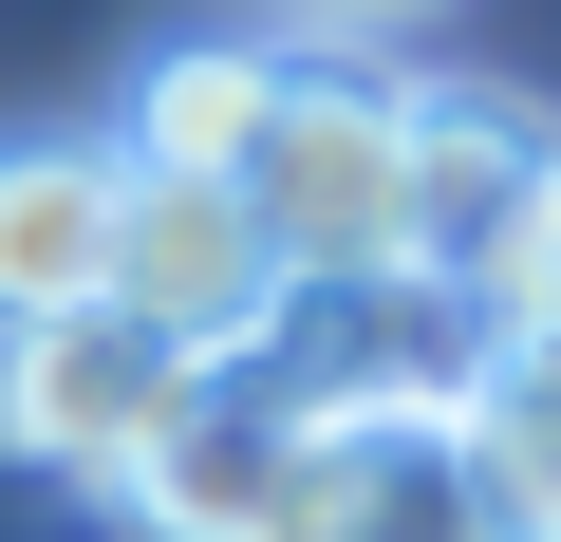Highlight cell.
Instances as JSON below:
<instances>
[{
  "label": "cell",
  "mask_w": 561,
  "mask_h": 542,
  "mask_svg": "<svg viewBox=\"0 0 561 542\" xmlns=\"http://www.w3.org/2000/svg\"><path fill=\"white\" fill-rule=\"evenodd\" d=\"M412 187H431V94L300 57V94L262 131V187H243L280 281H412Z\"/></svg>",
  "instance_id": "obj_1"
},
{
  "label": "cell",
  "mask_w": 561,
  "mask_h": 542,
  "mask_svg": "<svg viewBox=\"0 0 561 542\" xmlns=\"http://www.w3.org/2000/svg\"><path fill=\"white\" fill-rule=\"evenodd\" d=\"M300 468H319V412L300 393H280V374H206L187 430L150 449L131 523L150 542H280V523H300Z\"/></svg>",
  "instance_id": "obj_6"
},
{
  "label": "cell",
  "mask_w": 561,
  "mask_h": 542,
  "mask_svg": "<svg viewBox=\"0 0 561 542\" xmlns=\"http://www.w3.org/2000/svg\"><path fill=\"white\" fill-rule=\"evenodd\" d=\"M561 206V150L505 113V94H431V187H412V281L449 300H505L524 281V243Z\"/></svg>",
  "instance_id": "obj_8"
},
{
  "label": "cell",
  "mask_w": 561,
  "mask_h": 542,
  "mask_svg": "<svg viewBox=\"0 0 561 542\" xmlns=\"http://www.w3.org/2000/svg\"><path fill=\"white\" fill-rule=\"evenodd\" d=\"M468 449H486V486L524 505V542H561V356H505L486 412H468Z\"/></svg>",
  "instance_id": "obj_10"
},
{
  "label": "cell",
  "mask_w": 561,
  "mask_h": 542,
  "mask_svg": "<svg viewBox=\"0 0 561 542\" xmlns=\"http://www.w3.org/2000/svg\"><path fill=\"white\" fill-rule=\"evenodd\" d=\"M131 243V150L113 131H0V337L94 319Z\"/></svg>",
  "instance_id": "obj_7"
},
{
  "label": "cell",
  "mask_w": 561,
  "mask_h": 542,
  "mask_svg": "<svg viewBox=\"0 0 561 542\" xmlns=\"http://www.w3.org/2000/svg\"><path fill=\"white\" fill-rule=\"evenodd\" d=\"M280 542H524V505L486 486L468 412H319V468H300V523Z\"/></svg>",
  "instance_id": "obj_5"
},
{
  "label": "cell",
  "mask_w": 561,
  "mask_h": 542,
  "mask_svg": "<svg viewBox=\"0 0 561 542\" xmlns=\"http://www.w3.org/2000/svg\"><path fill=\"white\" fill-rule=\"evenodd\" d=\"M187 393H206V356L187 337H150L131 300H94V319H38V337H0V449H20L38 486H150V449L187 430Z\"/></svg>",
  "instance_id": "obj_2"
},
{
  "label": "cell",
  "mask_w": 561,
  "mask_h": 542,
  "mask_svg": "<svg viewBox=\"0 0 561 542\" xmlns=\"http://www.w3.org/2000/svg\"><path fill=\"white\" fill-rule=\"evenodd\" d=\"M486 319H505V356H561V206H542V243H524V281H505Z\"/></svg>",
  "instance_id": "obj_11"
},
{
  "label": "cell",
  "mask_w": 561,
  "mask_h": 542,
  "mask_svg": "<svg viewBox=\"0 0 561 542\" xmlns=\"http://www.w3.org/2000/svg\"><path fill=\"white\" fill-rule=\"evenodd\" d=\"M280 94H300V57L280 38H150L131 57V169L150 187H262V131H280Z\"/></svg>",
  "instance_id": "obj_9"
},
{
  "label": "cell",
  "mask_w": 561,
  "mask_h": 542,
  "mask_svg": "<svg viewBox=\"0 0 561 542\" xmlns=\"http://www.w3.org/2000/svg\"><path fill=\"white\" fill-rule=\"evenodd\" d=\"M113 300L150 319V337H187L206 374H262V337H280V243H262V206L243 187H150L131 169V243H113Z\"/></svg>",
  "instance_id": "obj_4"
},
{
  "label": "cell",
  "mask_w": 561,
  "mask_h": 542,
  "mask_svg": "<svg viewBox=\"0 0 561 542\" xmlns=\"http://www.w3.org/2000/svg\"><path fill=\"white\" fill-rule=\"evenodd\" d=\"M262 374L300 393V412H486V374H505V319L486 300H449V281H300L280 300V337H262Z\"/></svg>",
  "instance_id": "obj_3"
}]
</instances>
